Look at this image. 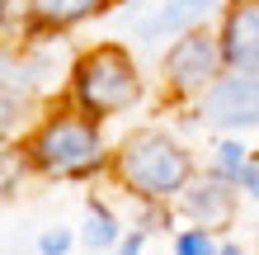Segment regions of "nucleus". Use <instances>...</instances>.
<instances>
[{
  "label": "nucleus",
  "mask_w": 259,
  "mask_h": 255,
  "mask_svg": "<svg viewBox=\"0 0 259 255\" xmlns=\"http://www.w3.org/2000/svg\"><path fill=\"white\" fill-rule=\"evenodd\" d=\"M198 170L203 166H198L193 147L179 137L175 128L142 123V128H132V132H123V137L113 142L109 179L132 203H165V208H175L179 194L198 179Z\"/></svg>",
  "instance_id": "2"
},
{
  "label": "nucleus",
  "mask_w": 259,
  "mask_h": 255,
  "mask_svg": "<svg viewBox=\"0 0 259 255\" xmlns=\"http://www.w3.org/2000/svg\"><path fill=\"white\" fill-rule=\"evenodd\" d=\"M28 175H33V166H28V156L19 152V142H5L0 147V199L10 203Z\"/></svg>",
  "instance_id": "11"
},
{
  "label": "nucleus",
  "mask_w": 259,
  "mask_h": 255,
  "mask_svg": "<svg viewBox=\"0 0 259 255\" xmlns=\"http://www.w3.org/2000/svg\"><path fill=\"white\" fill-rule=\"evenodd\" d=\"M62 99H71L80 114L99 118V123H113V118L132 114L146 99V76H142L137 52L118 38H99L90 48H80L66 71Z\"/></svg>",
  "instance_id": "3"
},
{
  "label": "nucleus",
  "mask_w": 259,
  "mask_h": 255,
  "mask_svg": "<svg viewBox=\"0 0 259 255\" xmlns=\"http://www.w3.org/2000/svg\"><path fill=\"white\" fill-rule=\"evenodd\" d=\"M236 208H240V189H236V185H226V179L198 170V179L179 194L175 213L184 217L189 227H207V232L222 236V232L236 222Z\"/></svg>",
  "instance_id": "6"
},
{
  "label": "nucleus",
  "mask_w": 259,
  "mask_h": 255,
  "mask_svg": "<svg viewBox=\"0 0 259 255\" xmlns=\"http://www.w3.org/2000/svg\"><path fill=\"white\" fill-rule=\"evenodd\" d=\"M109 10H118V0H28V33L19 48L42 43V38H66L71 28L99 19Z\"/></svg>",
  "instance_id": "8"
},
{
  "label": "nucleus",
  "mask_w": 259,
  "mask_h": 255,
  "mask_svg": "<svg viewBox=\"0 0 259 255\" xmlns=\"http://www.w3.org/2000/svg\"><path fill=\"white\" fill-rule=\"evenodd\" d=\"M222 255H250V250L240 246V241H222Z\"/></svg>",
  "instance_id": "17"
},
{
  "label": "nucleus",
  "mask_w": 259,
  "mask_h": 255,
  "mask_svg": "<svg viewBox=\"0 0 259 255\" xmlns=\"http://www.w3.org/2000/svg\"><path fill=\"white\" fill-rule=\"evenodd\" d=\"M222 76H226V57L217 24H198L160 52V99L175 109H193Z\"/></svg>",
  "instance_id": "4"
},
{
  "label": "nucleus",
  "mask_w": 259,
  "mask_h": 255,
  "mask_svg": "<svg viewBox=\"0 0 259 255\" xmlns=\"http://www.w3.org/2000/svg\"><path fill=\"white\" fill-rule=\"evenodd\" d=\"M19 152L28 156L38 179H57V185H95V179H109L113 170V142L104 123L80 114L62 95L28 123Z\"/></svg>",
  "instance_id": "1"
},
{
  "label": "nucleus",
  "mask_w": 259,
  "mask_h": 255,
  "mask_svg": "<svg viewBox=\"0 0 259 255\" xmlns=\"http://www.w3.org/2000/svg\"><path fill=\"white\" fill-rule=\"evenodd\" d=\"M75 241H80V232H71V227H42L38 232V255H66Z\"/></svg>",
  "instance_id": "14"
},
{
  "label": "nucleus",
  "mask_w": 259,
  "mask_h": 255,
  "mask_svg": "<svg viewBox=\"0 0 259 255\" xmlns=\"http://www.w3.org/2000/svg\"><path fill=\"white\" fill-rule=\"evenodd\" d=\"M226 71H259V0H226L217 14Z\"/></svg>",
  "instance_id": "7"
},
{
  "label": "nucleus",
  "mask_w": 259,
  "mask_h": 255,
  "mask_svg": "<svg viewBox=\"0 0 259 255\" xmlns=\"http://www.w3.org/2000/svg\"><path fill=\"white\" fill-rule=\"evenodd\" d=\"M123 236H127V222L113 213V203L104 194H90L85 213H80V246L95 250V255H113Z\"/></svg>",
  "instance_id": "9"
},
{
  "label": "nucleus",
  "mask_w": 259,
  "mask_h": 255,
  "mask_svg": "<svg viewBox=\"0 0 259 255\" xmlns=\"http://www.w3.org/2000/svg\"><path fill=\"white\" fill-rule=\"evenodd\" d=\"M179 5H184L198 24H212V14H222V10H226V0H179Z\"/></svg>",
  "instance_id": "15"
},
{
  "label": "nucleus",
  "mask_w": 259,
  "mask_h": 255,
  "mask_svg": "<svg viewBox=\"0 0 259 255\" xmlns=\"http://www.w3.org/2000/svg\"><path fill=\"white\" fill-rule=\"evenodd\" d=\"M170 255H222V236L207 227H175L170 232Z\"/></svg>",
  "instance_id": "12"
},
{
  "label": "nucleus",
  "mask_w": 259,
  "mask_h": 255,
  "mask_svg": "<svg viewBox=\"0 0 259 255\" xmlns=\"http://www.w3.org/2000/svg\"><path fill=\"white\" fill-rule=\"evenodd\" d=\"M198 118L217 137H245L259 128V71H226L198 99Z\"/></svg>",
  "instance_id": "5"
},
{
  "label": "nucleus",
  "mask_w": 259,
  "mask_h": 255,
  "mask_svg": "<svg viewBox=\"0 0 259 255\" xmlns=\"http://www.w3.org/2000/svg\"><path fill=\"white\" fill-rule=\"evenodd\" d=\"M175 222L179 213L165 203H132V227H142V232H170Z\"/></svg>",
  "instance_id": "13"
},
{
  "label": "nucleus",
  "mask_w": 259,
  "mask_h": 255,
  "mask_svg": "<svg viewBox=\"0 0 259 255\" xmlns=\"http://www.w3.org/2000/svg\"><path fill=\"white\" fill-rule=\"evenodd\" d=\"M250 161H254V147H245V137H217V142L207 147V166H203V170L240 189V179H245Z\"/></svg>",
  "instance_id": "10"
},
{
  "label": "nucleus",
  "mask_w": 259,
  "mask_h": 255,
  "mask_svg": "<svg viewBox=\"0 0 259 255\" xmlns=\"http://www.w3.org/2000/svg\"><path fill=\"white\" fill-rule=\"evenodd\" d=\"M146 236H151V232H142V227H127V236L118 241V250H113V255H142V250H146Z\"/></svg>",
  "instance_id": "16"
}]
</instances>
